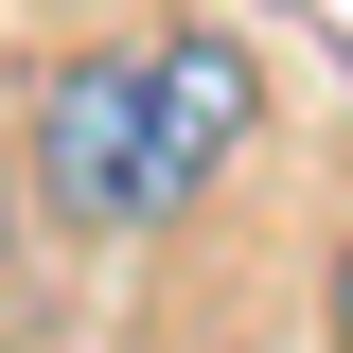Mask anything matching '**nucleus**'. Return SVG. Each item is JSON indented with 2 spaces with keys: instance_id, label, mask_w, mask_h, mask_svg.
Masks as SVG:
<instances>
[{
  "instance_id": "nucleus-1",
  "label": "nucleus",
  "mask_w": 353,
  "mask_h": 353,
  "mask_svg": "<svg viewBox=\"0 0 353 353\" xmlns=\"http://www.w3.org/2000/svg\"><path fill=\"white\" fill-rule=\"evenodd\" d=\"M248 124H265V71L230 36H106V53H71V71L36 88V212L53 230H88V248H124V230H159V212H194L230 159H248Z\"/></svg>"
},
{
  "instance_id": "nucleus-2",
  "label": "nucleus",
  "mask_w": 353,
  "mask_h": 353,
  "mask_svg": "<svg viewBox=\"0 0 353 353\" xmlns=\"http://www.w3.org/2000/svg\"><path fill=\"white\" fill-rule=\"evenodd\" d=\"M18 212H36V176H18V159H0V283H18Z\"/></svg>"
},
{
  "instance_id": "nucleus-3",
  "label": "nucleus",
  "mask_w": 353,
  "mask_h": 353,
  "mask_svg": "<svg viewBox=\"0 0 353 353\" xmlns=\"http://www.w3.org/2000/svg\"><path fill=\"white\" fill-rule=\"evenodd\" d=\"M336 353H353V265H336Z\"/></svg>"
}]
</instances>
